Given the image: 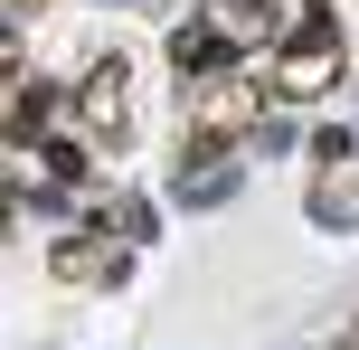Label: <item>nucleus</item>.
Listing matches in <instances>:
<instances>
[{
    "label": "nucleus",
    "instance_id": "f257e3e1",
    "mask_svg": "<svg viewBox=\"0 0 359 350\" xmlns=\"http://www.w3.org/2000/svg\"><path fill=\"white\" fill-rule=\"evenodd\" d=\"M236 189V170H198V180H180V208H217Z\"/></svg>",
    "mask_w": 359,
    "mask_h": 350
},
{
    "label": "nucleus",
    "instance_id": "7ed1b4c3",
    "mask_svg": "<svg viewBox=\"0 0 359 350\" xmlns=\"http://www.w3.org/2000/svg\"><path fill=\"white\" fill-rule=\"evenodd\" d=\"M227 10H236V19H255V29H265V19H274V10H265V0H227Z\"/></svg>",
    "mask_w": 359,
    "mask_h": 350
},
{
    "label": "nucleus",
    "instance_id": "f03ea898",
    "mask_svg": "<svg viewBox=\"0 0 359 350\" xmlns=\"http://www.w3.org/2000/svg\"><path fill=\"white\" fill-rule=\"evenodd\" d=\"M189 67H236V38H189Z\"/></svg>",
    "mask_w": 359,
    "mask_h": 350
}]
</instances>
